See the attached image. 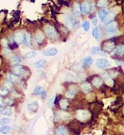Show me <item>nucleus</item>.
<instances>
[{"instance_id": "obj_1", "label": "nucleus", "mask_w": 124, "mask_h": 135, "mask_svg": "<svg viewBox=\"0 0 124 135\" xmlns=\"http://www.w3.org/2000/svg\"><path fill=\"white\" fill-rule=\"evenodd\" d=\"M104 29L107 33H113L117 29V23L115 21H109L104 24Z\"/></svg>"}, {"instance_id": "obj_2", "label": "nucleus", "mask_w": 124, "mask_h": 135, "mask_svg": "<svg viewBox=\"0 0 124 135\" xmlns=\"http://www.w3.org/2000/svg\"><path fill=\"white\" fill-rule=\"evenodd\" d=\"M45 32L48 36V38L51 40H56L58 38V32L56 31V29L51 26H48L45 27Z\"/></svg>"}, {"instance_id": "obj_3", "label": "nucleus", "mask_w": 124, "mask_h": 135, "mask_svg": "<svg viewBox=\"0 0 124 135\" xmlns=\"http://www.w3.org/2000/svg\"><path fill=\"white\" fill-rule=\"evenodd\" d=\"M80 7H81V11L84 14L90 13L92 11V3L90 1H84Z\"/></svg>"}, {"instance_id": "obj_4", "label": "nucleus", "mask_w": 124, "mask_h": 135, "mask_svg": "<svg viewBox=\"0 0 124 135\" xmlns=\"http://www.w3.org/2000/svg\"><path fill=\"white\" fill-rule=\"evenodd\" d=\"M63 23H65V26H66V27L68 30H72V29L74 28L75 21L72 16H70V15L66 16V17H65V22Z\"/></svg>"}, {"instance_id": "obj_5", "label": "nucleus", "mask_w": 124, "mask_h": 135, "mask_svg": "<svg viewBox=\"0 0 124 135\" xmlns=\"http://www.w3.org/2000/svg\"><path fill=\"white\" fill-rule=\"evenodd\" d=\"M97 66L100 69H104V68H107L110 66V62L106 59H99L97 61Z\"/></svg>"}, {"instance_id": "obj_6", "label": "nucleus", "mask_w": 124, "mask_h": 135, "mask_svg": "<svg viewBox=\"0 0 124 135\" xmlns=\"http://www.w3.org/2000/svg\"><path fill=\"white\" fill-rule=\"evenodd\" d=\"M13 40L17 45L24 44V33L22 31H17L13 36Z\"/></svg>"}, {"instance_id": "obj_7", "label": "nucleus", "mask_w": 124, "mask_h": 135, "mask_svg": "<svg viewBox=\"0 0 124 135\" xmlns=\"http://www.w3.org/2000/svg\"><path fill=\"white\" fill-rule=\"evenodd\" d=\"M24 72H25V68L22 67V66H14L13 69H12V74L15 75L16 77L22 76Z\"/></svg>"}, {"instance_id": "obj_8", "label": "nucleus", "mask_w": 124, "mask_h": 135, "mask_svg": "<svg viewBox=\"0 0 124 135\" xmlns=\"http://www.w3.org/2000/svg\"><path fill=\"white\" fill-rule=\"evenodd\" d=\"M114 48H115V43H114V42L109 41V42H106V43L104 44L103 49L105 52H112L114 50Z\"/></svg>"}, {"instance_id": "obj_9", "label": "nucleus", "mask_w": 124, "mask_h": 135, "mask_svg": "<svg viewBox=\"0 0 124 135\" xmlns=\"http://www.w3.org/2000/svg\"><path fill=\"white\" fill-rule=\"evenodd\" d=\"M93 36H94V38L96 39V40H99L100 39V37H102V30H100V27L98 26V27H94V29H93Z\"/></svg>"}, {"instance_id": "obj_10", "label": "nucleus", "mask_w": 124, "mask_h": 135, "mask_svg": "<svg viewBox=\"0 0 124 135\" xmlns=\"http://www.w3.org/2000/svg\"><path fill=\"white\" fill-rule=\"evenodd\" d=\"M58 53V50L57 48H49V49H47L43 52V55L45 56H48V57H51V56H55V55Z\"/></svg>"}, {"instance_id": "obj_11", "label": "nucleus", "mask_w": 124, "mask_h": 135, "mask_svg": "<svg viewBox=\"0 0 124 135\" xmlns=\"http://www.w3.org/2000/svg\"><path fill=\"white\" fill-rule=\"evenodd\" d=\"M34 39H35V42L37 44H42L45 40V36H44L43 32H37L34 35Z\"/></svg>"}, {"instance_id": "obj_12", "label": "nucleus", "mask_w": 124, "mask_h": 135, "mask_svg": "<svg viewBox=\"0 0 124 135\" xmlns=\"http://www.w3.org/2000/svg\"><path fill=\"white\" fill-rule=\"evenodd\" d=\"M81 88L82 92L84 93H90L92 91V87H91L90 83H88V82H84L81 85Z\"/></svg>"}, {"instance_id": "obj_13", "label": "nucleus", "mask_w": 124, "mask_h": 135, "mask_svg": "<svg viewBox=\"0 0 124 135\" xmlns=\"http://www.w3.org/2000/svg\"><path fill=\"white\" fill-rule=\"evenodd\" d=\"M102 83H103V80L99 77H95L92 80V84H94V86H96V87H100Z\"/></svg>"}, {"instance_id": "obj_14", "label": "nucleus", "mask_w": 124, "mask_h": 135, "mask_svg": "<svg viewBox=\"0 0 124 135\" xmlns=\"http://www.w3.org/2000/svg\"><path fill=\"white\" fill-rule=\"evenodd\" d=\"M73 13H74L75 16L77 17H80L81 14V7H80V5L78 3L74 5V8H73Z\"/></svg>"}, {"instance_id": "obj_15", "label": "nucleus", "mask_w": 124, "mask_h": 135, "mask_svg": "<svg viewBox=\"0 0 124 135\" xmlns=\"http://www.w3.org/2000/svg\"><path fill=\"white\" fill-rule=\"evenodd\" d=\"M27 108H29V110H30V112L34 113V112H36V110H38V103H37V102H32V103L27 105Z\"/></svg>"}, {"instance_id": "obj_16", "label": "nucleus", "mask_w": 124, "mask_h": 135, "mask_svg": "<svg viewBox=\"0 0 124 135\" xmlns=\"http://www.w3.org/2000/svg\"><path fill=\"white\" fill-rule=\"evenodd\" d=\"M106 14H107V11H106L105 9H102V11H99V17L102 23H104V21H105Z\"/></svg>"}, {"instance_id": "obj_17", "label": "nucleus", "mask_w": 124, "mask_h": 135, "mask_svg": "<svg viewBox=\"0 0 124 135\" xmlns=\"http://www.w3.org/2000/svg\"><path fill=\"white\" fill-rule=\"evenodd\" d=\"M11 61L12 64H14V65H17V64H19V63L22 62V58L19 56H14L12 57V58L11 59Z\"/></svg>"}, {"instance_id": "obj_18", "label": "nucleus", "mask_w": 124, "mask_h": 135, "mask_svg": "<svg viewBox=\"0 0 124 135\" xmlns=\"http://www.w3.org/2000/svg\"><path fill=\"white\" fill-rule=\"evenodd\" d=\"M115 15H116V14L114 13L113 11H107V14H106V18H105V21H104V23L114 20V19H115Z\"/></svg>"}, {"instance_id": "obj_19", "label": "nucleus", "mask_w": 124, "mask_h": 135, "mask_svg": "<svg viewBox=\"0 0 124 135\" xmlns=\"http://www.w3.org/2000/svg\"><path fill=\"white\" fill-rule=\"evenodd\" d=\"M9 104H11V102H10L9 99H6L4 98V97H0V107H6L7 105H9Z\"/></svg>"}, {"instance_id": "obj_20", "label": "nucleus", "mask_w": 124, "mask_h": 135, "mask_svg": "<svg viewBox=\"0 0 124 135\" xmlns=\"http://www.w3.org/2000/svg\"><path fill=\"white\" fill-rule=\"evenodd\" d=\"M93 63V58L92 57H87V58L84 59V62H82V65L84 66H90Z\"/></svg>"}, {"instance_id": "obj_21", "label": "nucleus", "mask_w": 124, "mask_h": 135, "mask_svg": "<svg viewBox=\"0 0 124 135\" xmlns=\"http://www.w3.org/2000/svg\"><path fill=\"white\" fill-rule=\"evenodd\" d=\"M76 88H70L69 90L67 91V93H66V97H68V98H72L75 95V94H76Z\"/></svg>"}, {"instance_id": "obj_22", "label": "nucleus", "mask_w": 124, "mask_h": 135, "mask_svg": "<svg viewBox=\"0 0 124 135\" xmlns=\"http://www.w3.org/2000/svg\"><path fill=\"white\" fill-rule=\"evenodd\" d=\"M56 134H67V129L65 127H59L56 129Z\"/></svg>"}, {"instance_id": "obj_23", "label": "nucleus", "mask_w": 124, "mask_h": 135, "mask_svg": "<svg viewBox=\"0 0 124 135\" xmlns=\"http://www.w3.org/2000/svg\"><path fill=\"white\" fill-rule=\"evenodd\" d=\"M10 131H11V128L9 126H7V125H4V126L0 128V132L3 133V134H7Z\"/></svg>"}, {"instance_id": "obj_24", "label": "nucleus", "mask_w": 124, "mask_h": 135, "mask_svg": "<svg viewBox=\"0 0 124 135\" xmlns=\"http://www.w3.org/2000/svg\"><path fill=\"white\" fill-rule=\"evenodd\" d=\"M67 106H68L67 99H62V100H60V107H61L63 110L67 109Z\"/></svg>"}, {"instance_id": "obj_25", "label": "nucleus", "mask_w": 124, "mask_h": 135, "mask_svg": "<svg viewBox=\"0 0 124 135\" xmlns=\"http://www.w3.org/2000/svg\"><path fill=\"white\" fill-rule=\"evenodd\" d=\"M45 63H47L45 62V61L41 60V61H37V62L34 63L33 65H34V67H36V68H42L45 65Z\"/></svg>"}, {"instance_id": "obj_26", "label": "nucleus", "mask_w": 124, "mask_h": 135, "mask_svg": "<svg viewBox=\"0 0 124 135\" xmlns=\"http://www.w3.org/2000/svg\"><path fill=\"white\" fill-rule=\"evenodd\" d=\"M107 4H108V1H107V0H99V2H98V7L104 9V8L107 6Z\"/></svg>"}, {"instance_id": "obj_27", "label": "nucleus", "mask_w": 124, "mask_h": 135, "mask_svg": "<svg viewBox=\"0 0 124 135\" xmlns=\"http://www.w3.org/2000/svg\"><path fill=\"white\" fill-rule=\"evenodd\" d=\"M104 80H105L106 82H107V84H109V85H112V84H113V79H111V77L108 74L104 75Z\"/></svg>"}, {"instance_id": "obj_28", "label": "nucleus", "mask_w": 124, "mask_h": 135, "mask_svg": "<svg viewBox=\"0 0 124 135\" xmlns=\"http://www.w3.org/2000/svg\"><path fill=\"white\" fill-rule=\"evenodd\" d=\"M115 53L116 55H123V45H120V46H117V49L115 50Z\"/></svg>"}, {"instance_id": "obj_29", "label": "nucleus", "mask_w": 124, "mask_h": 135, "mask_svg": "<svg viewBox=\"0 0 124 135\" xmlns=\"http://www.w3.org/2000/svg\"><path fill=\"white\" fill-rule=\"evenodd\" d=\"M36 56V52L35 51H29V52H27L25 55V57L27 59H32L34 57Z\"/></svg>"}, {"instance_id": "obj_30", "label": "nucleus", "mask_w": 124, "mask_h": 135, "mask_svg": "<svg viewBox=\"0 0 124 135\" xmlns=\"http://www.w3.org/2000/svg\"><path fill=\"white\" fill-rule=\"evenodd\" d=\"M81 27L84 29V31H88V30H89V27H90V23L88 22V21H84V22L82 23Z\"/></svg>"}, {"instance_id": "obj_31", "label": "nucleus", "mask_w": 124, "mask_h": 135, "mask_svg": "<svg viewBox=\"0 0 124 135\" xmlns=\"http://www.w3.org/2000/svg\"><path fill=\"white\" fill-rule=\"evenodd\" d=\"M8 80L11 81V83H14V82H15V81L17 80V77H16L15 75L11 74V75H9V78H8Z\"/></svg>"}, {"instance_id": "obj_32", "label": "nucleus", "mask_w": 124, "mask_h": 135, "mask_svg": "<svg viewBox=\"0 0 124 135\" xmlns=\"http://www.w3.org/2000/svg\"><path fill=\"white\" fill-rule=\"evenodd\" d=\"M11 123V119L10 118H2V119L0 120V124L4 126V125H9Z\"/></svg>"}, {"instance_id": "obj_33", "label": "nucleus", "mask_w": 124, "mask_h": 135, "mask_svg": "<svg viewBox=\"0 0 124 135\" xmlns=\"http://www.w3.org/2000/svg\"><path fill=\"white\" fill-rule=\"evenodd\" d=\"M43 91V88L41 87V86H37L35 89H34V95H39L41 94V92Z\"/></svg>"}, {"instance_id": "obj_34", "label": "nucleus", "mask_w": 124, "mask_h": 135, "mask_svg": "<svg viewBox=\"0 0 124 135\" xmlns=\"http://www.w3.org/2000/svg\"><path fill=\"white\" fill-rule=\"evenodd\" d=\"M99 51H100V47H98V46H95V47H93L91 49V53L92 54H98Z\"/></svg>"}, {"instance_id": "obj_35", "label": "nucleus", "mask_w": 124, "mask_h": 135, "mask_svg": "<svg viewBox=\"0 0 124 135\" xmlns=\"http://www.w3.org/2000/svg\"><path fill=\"white\" fill-rule=\"evenodd\" d=\"M75 79H76V77H75V76H73V75H71V74H67V75H66V80H67V81L74 80Z\"/></svg>"}, {"instance_id": "obj_36", "label": "nucleus", "mask_w": 124, "mask_h": 135, "mask_svg": "<svg viewBox=\"0 0 124 135\" xmlns=\"http://www.w3.org/2000/svg\"><path fill=\"white\" fill-rule=\"evenodd\" d=\"M2 113L4 115H6V116H9V115H11V110H10V109H6V110H2Z\"/></svg>"}, {"instance_id": "obj_37", "label": "nucleus", "mask_w": 124, "mask_h": 135, "mask_svg": "<svg viewBox=\"0 0 124 135\" xmlns=\"http://www.w3.org/2000/svg\"><path fill=\"white\" fill-rule=\"evenodd\" d=\"M54 100H55V97H53V98H51L48 101V107H51V105H53V103H54Z\"/></svg>"}, {"instance_id": "obj_38", "label": "nucleus", "mask_w": 124, "mask_h": 135, "mask_svg": "<svg viewBox=\"0 0 124 135\" xmlns=\"http://www.w3.org/2000/svg\"><path fill=\"white\" fill-rule=\"evenodd\" d=\"M40 95H42V97H43V98H45V95H47V93H45V90H43L42 92H41Z\"/></svg>"}, {"instance_id": "obj_39", "label": "nucleus", "mask_w": 124, "mask_h": 135, "mask_svg": "<svg viewBox=\"0 0 124 135\" xmlns=\"http://www.w3.org/2000/svg\"><path fill=\"white\" fill-rule=\"evenodd\" d=\"M93 24H94V25H97V18H94L93 19Z\"/></svg>"}, {"instance_id": "obj_40", "label": "nucleus", "mask_w": 124, "mask_h": 135, "mask_svg": "<svg viewBox=\"0 0 124 135\" xmlns=\"http://www.w3.org/2000/svg\"><path fill=\"white\" fill-rule=\"evenodd\" d=\"M2 110H3V108L2 107H0V113H2Z\"/></svg>"}]
</instances>
